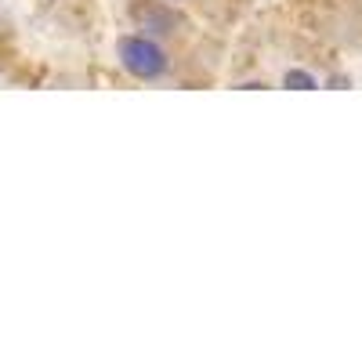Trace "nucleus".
<instances>
[{
	"instance_id": "f03ea898",
	"label": "nucleus",
	"mask_w": 362,
	"mask_h": 362,
	"mask_svg": "<svg viewBox=\"0 0 362 362\" xmlns=\"http://www.w3.org/2000/svg\"><path fill=\"white\" fill-rule=\"evenodd\" d=\"M283 87H293V90H315V87H319V76L308 73V69H286V73H283Z\"/></svg>"
},
{
	"instance_id": "f257e3e1",
	"label": "nucleus",
	"mask_w": 362,
	"mask_h": 362,
	"mask_svg": "<svg viewBox=\"0 0 362 362\" xmlns=\"http://www.w3.org/2000/svg\"><path fill=\"white\" fill-rule=\"evenodd\" d=\"M116 62L131 80H141V83H153L160 76H167L170 69V58L167 51L145 33H127L116 40Z\"/></svg>"
},
{
	"instance_id": "7ed1b4c3",
	"label": "nucleus",
	"mask_w": 362,
	"mask_h": 362,
	"mask_svg": "<svg viewBox=\"0 0 362 362\" xmlns=\"http://www.w3.org/2000/svg\"><path fill=\"white\" fill-rule=\"evenodd\" d=\"M174 4H177V0H174Z\"/></svg>"
}]
</instances>
